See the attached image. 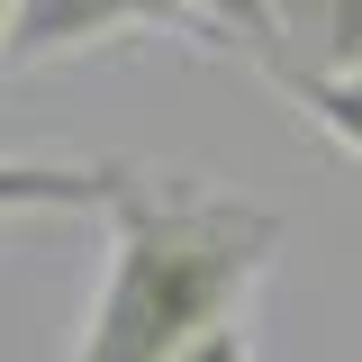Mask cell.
Returning a JSON list of instances; mask_svg holds the SVG:
<instances>
[{
	"mask_svg": "<svg viewBox=\"0 0 362 362\" xmlns=\"http://www.w3.org/2000/svg\"><path fill=\"white\" fill-rule=\"evenodd\" d=\"M109 263L73 362H173L181 344L235 326V299L263 281L281 218L235 190H181L154 173H118L109 199Z\"/></svg>",
	"mask_w": 362,
	"mask_h": 362,
	"instance_id": "1",
	"label": "cell"
},
{
	"mask_svg": "<svg viewBox=\"0 0 362 362\" xmlns=\"http://www.w3.org/2000/svg\"><path fill=\"white\" fill-rule=\"evenodd\" d=\"M118 37H190L209 45V28L181 0H9V73H37L54 54H90Z\"/></svg>",
	"mask_w": 362,
	"mask_h": 362,
	"instance_id": "2",
	"label": "cell"
},
{
	"mask_svg": "<svg viewBox=\"0 0 362 362\" xmlns=\"http://www.w3.org/2000/svg\"><path fill=\"white\" fill-rule=\"evenodd\" d=\"M272 28H281V54H272L281 90L362 64V0H272Z\"/></svg>",
	"mask_w": 362,
	"mask_h": 362,
	"instance_id": "3",
	"label": "cell"
},
{
	"mask_svg": "<svg viewBox=\"0 0 362 362\" xmlns=\"http://www.w3.org/2000/svg\"><path fill=\"white\" fill-rule=\"evenodd\" d=\"M290 100H299L317 127H326V136H335V145L362 163V64H354V73H317V82H290Z\"/></svg>",
	"mask_w": 362,
	"mask_h": 362,
	"instance_id": "4",
	"label": "cell"
},
{
	"mask_svg": "<svg viewBox=\"0 0 362 362\" xmlns=\"http://www.w3.org/2000/svg\"><path fill=\"white\" fill-rule=\"evenodd\" d=\"M209 37H235V45H254L263 54V73H272V54H281V28H272V0H181Z\"/></svg>",
	"mask_w": 362,
	"mask_h": 362,
	"instance_id": "5",
	"label": "cell"
},
{
	"mask_svg": "<svg viewBox=\"0 0 362 362\" xmlns=\"http://www.w3.org/2000/svg\"><path fill=\"white\" fill-rule=\"evenodd\" d=\"M173 362H254V344H245V326H218V335H199V344H181Z\"/></svg>",
	"mask_w": 362,
	"mask_h": 362,
	"instance_id": "6",
	"label": "cell"
}]
</instances>
